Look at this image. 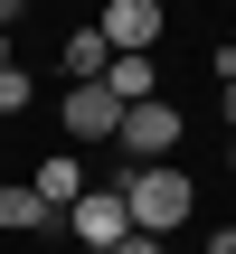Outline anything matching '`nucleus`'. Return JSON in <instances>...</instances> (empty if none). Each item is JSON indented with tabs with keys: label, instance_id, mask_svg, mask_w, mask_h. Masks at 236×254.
I'll return each instance as SVG.
<instances>
[{
	"label": "nucleus",
	"instance_id": "5",
	"mask_svg": "<svg viewBox=\"0 0 236 254\" xmlns=\"http://www.w3.org/2000/svg\"><path fill=\"white\" fill-rule=\"evenodd\" d=\"M114 123H123V104H114L104 75H95V85H66V132H76V141H114Z\"/></svg>",
	"mask_w": 236,
	"mask_h": 254
},
{
	"label": "nucleus",
	"instance_id": "6",
	"mask_svg": "<svg viewBox=\"0 0 236 254\" xmlns=\"http://www.w3.org/2000/svg\"><path fill=\"white\" fill-rule=\"evenodd\" d=\"M28 189H38V207H47V217H66V207L85 198V170H76V151H47V160L28 170Z\"/></svg>",
	"mask_w": 236,
	"mask_h": 254
},
{
	"label": "nucleus",
	"instance_id": "10",
	"mask_svg": "<svg viewBox=\"0 0 236 254\" xmlns=\"http://www.w3.org/2000/svg\"><path fill=\"white\" fill-rule=\"evenodd\" d=\"M0 113H28V75L19 66H0Z\"/></svg>",
	"mask_w": 236,
	"mask_h": 254
},
{
	"label": "nucleus",
	"instance_id": "2",
	"mask_svg": "<svg viewBox=\"0 0 236 254\" xmlns=\"http://www.w3.org/2000/svg\"><path fill=\"white\" fill-rule=\"evenodd\" d=\"M114 151H123L132 170H151L161 151H180V104H170V94H151V104H123V123H114Z\"/></svg>",
	"mask_w": 236,
	"mask_h": 254
},
{
	"label": "nucleus",
	"instance_id": "4",
	"mask_svg": "<svg viewBox=\"0 0 236 254\" xmlns=\"http://www.w3.org/2000/svg\"><path fill=\"white\" fill-rule=\"evenodd\" d=\"M95 28H104L114 57H151V47H161V0H114Z\"/></svg>",
	"mask_w": 236,
	"mask_h": 254
},
{
	"label": "nucleus",
	"instance_id": "13",
	"mask_svg": "<svg viewBox=\"0 0 236 254\" xmlns=\"http://www.w3.org/2000/svg\"><path fill=\"white\" fill-rule=\"evenodd\" d=\"M208 254H236V226H218V236H208Z\"/></svg>",
	"mask_w": 236,
	"mask_h": 254
},
{
	"label": "nucleus",
	"instance_id": "8",
	"mask_svg": "<svg viewBox=\"0 0 236 254\" xmlns=\"http://www.w3.org/2000/svg\"><path fill=\"white\" fill-rule=\"evenodd\" d=\"M0 226H9V236H38V226H57V217L38 207V189H28V179H0Z\"/></svg>",
	"mask_w": 236,
	"mask_h": 254
},
{
	"label": "nucleus",
	"instance_id": "17",
	"mask_svg": "<svg viewBox=\"0 0 236 254\" xmlns=\"http://www.w3.org/2000/svg\"><path fill=\"white\" fill-rule=\"evenodd\" d=\"M19 9H28V0H19Z\"/></svg>",
	"mask_w": 236,
	"mask_h": 254
},
{
	"label": "nucleus",
	"instance_id": "15",
	"mask_svg": "<svg viewBox=\"0 0 236 254\" xmlns=\"http://www.w3.org/2000/svg\"><path fill=\"white\" fill-rule=\"evenodd\" d=\"M0 66H9V28H0Z\"/></svg>",
	"mask_w": 236,
	"mask_h": 254
},
{
	"label": "nucleus",
	"instance_id": "1",
	"mask_svg": "<svg viewBox=\"0 0 236 254\" xmlns=\"http://www.w3.org/2000/svg\"><path fill=\"white\" fill-rule=\"evenodd\" d=\"M114 198H123V217H132V236H170V226H189V207H199V189H189V170H170V160H151V170H114L104 179Z\"/></svg>",
	"mask_w": 236,
	"mask_h": 254
},
{
	"label": "nucleus",
	"instance_id": "9",
	"mask_svg": "<svg viewBox=\"0 0 236 254\" xmlns=\"http://www.w3.org/2000/svg\"><path fill=\"white\" fill-rule=\"evenodd\" d=\"M104 66H114V47H104V28H95V19H85V28H76V38H66V75H76V85H95V75H104Z\"/></svg>",
	"mask_w": 236,
	"mask_h": 254
},
{
	"label": "nucleus",
	"instance_id": "3",
	"mask_svg": "<svg viewBox=\"0 0 236 254\" xmlns=\"http://www.w3.org/2000/svg\"><path fill=\"white\" fill-rule=\"evenodd\" d=\"M57 226H76V236H85V254H114L123 236H132V217H123V198H114V189H85Z\"/></svg>",
	"mask_w": 236,
	"mask_h": 254
},
{
	"label": "nucleus",
	"instance_id": "14",
	"mask_svg": "<svg viewBox=\"0 0 236 254\" xmlns=\"http://www.w3.org/2000/svg\"><path fill=\"white\" fill-rule=\"evenodd\" d=\"M227 132H236V85H227Z\"/></svg>",
	"mask_w": 236,
	"mask_h": 254
},
{
	"label": "nucleus",
	"instance_id": "12",
	"mask_svg": "<svg viewBox=\"0 0 236 254\" xmlns=\"http://www.w3.org/2000/svg\"><path fill=\"white\" fill-rule=\"evenodd\" d=\"M218 75H227V85H236V38H227V47H218Z\"/></svg>",
	"mask_w": 236,
	"mask_h": 254
},
{
	"label": "nucleus",
	"instance_id": "11",
	"mask_svg": "<svg viewBox=\"0 0 236 254\" xmlns=\"http://www.w3.org/2000/svg\"><path fill=\"white\" fill-rule=\"evenodd\" d=\"M114 254H170V236H123Z\"/></svg>",
	"mask_w": 236,
	"mask_h": 254
},
{
	"label": "nucleus",
	"instance_id": "16",
	"mask_svg": "<svg viewBox=\"0 0 236 254\" xmlns=\"http://www.w3.org/2000/svg\"><path fill=\"white\" fill-rule=\"evenodd\" d=\"M227 170H236V141H227Z\"/></svg>",
	"mask_w": 236,
	"mask_h": 254
},
{
	"label": "nucleus",
	"instance_id": "7",
	"mask_svg": "<svg viewBox=\"0 0 236 254\" xmlns=\"http://www.w3.org/2000/svg\"><path fill=\"white\" fill-rule=\"evenodd\" d=\"M104 85H114V104H151V94H161V66H151V57H114Z\"/></svg>",
	"mask_w": 236,
	"mask_h": 254
}]
</instances>
